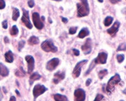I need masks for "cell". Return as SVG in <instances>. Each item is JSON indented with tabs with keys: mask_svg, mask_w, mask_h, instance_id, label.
Listing matches in <instances>:
<instances>
[{
	"mask_svg": "<svg viewBox=\"0 0 126 101\" xmlns=\"http://www.w3.org/2000/svg\"><path fill=\"white\" fill-rule=\"evenodd\" d=\"M89 6L87 0L81 1L77 4V15L78 17H83L89 13Z\"/></svg>",
	"mask_w": 126,
	"mask_h": 101,
	"instance_id": "1",
	"label": "cell"
},
{
	"mask_svg": "<svg viewBox=\"0 0 126 101\" xmlns=\"http://www.w3.org/2000/svg\"><path fill=\"white\" fill-rule=\"evenodd\" d=\"M121 81V78L119 74L114 75L108 81L107 88H106L107 91L108 93H111L112 91H113L115 88V86L118 85Z\"/></svg>",
	"mask_w": 126,
	"mask_h": 101,
	"instance_id": "2",
	"label": "cell"
},
{
	"mask_svg": "<svg viewBox=\"0 0 126 101\" xmlns=\"http://www.w3.org/2000/svg\"><path fill=\"white\" fill-rule=\"evenodd\" d=\"M41 47L46 52L55 53L58 50L57 47L55 46V45L51 40H44L41 44Z\"/></svg>",
	"mask_w": 126,
	"mask_h": 101,
	"instance_id": "3",
	"label": "cell"
},
{
	"mask_svg": "<svg viewBox=\"0 0 126 101\" xmlns=\"http://www.w3.org/2000/svg\"><path fill=\"white\" fill-rule=\"evenodd\" d=\"M47 89H48L45 86L41 85L38 84L34 86V88L33 89V94L34 99H36L38 97H39L41 94H44Z\"/></svg>",
	"mask_w": 126,
	"mask_h": 101,
	"instance_id": "4",
	"label": "cell"
},
{
	"mask_svg": "<svg viewBox=\"0 0 126 101\" xmlns=\"http://www.w3.org/2000/svg\"><path fill=\"white\" fill-rule=\"evenodd\" d=\"M87 60H84L79 61V62L78 63L76 64L75 68H74L73 71V77L74 78H76L79 77L80 74H81V68H82V67L85 64L87 63Z\"/></svg>",
	"mask_w": 126,
	"mask_h": 101,
	"instance_id": "5",
	"label": "cell"
},
{
	"mask_svg": "<svg viewBox=\"0 0 126 101\" xmlns=\"http://www.w3.org/2000/svg\"><path fill=\"white\" fill-rule=\"evenodd\" d=\"M32 18H33V22L34 26L38 29H43L44 27V24L41 22L39 17V14L38 12H34L32 14Z\"/></svg>",
	"mask_w": 126,
	"mask_h": 101,
	"instance_id": "6",
	"label": "cell"
},
{
	"mask_svg": "<svg viewBox=\"0 0 126 101\" xmlns=\"http://www.w3.org/2000/svg\"><path fill=\"white\" fill-rule=\"evenodd\" d=\"M74 98L75 101H84L86 99V92L81 88L76 89L74 93Z\"/></svg>",
	"mask_w": 126,
	"mask_h": 101,
	"instance_id": "7",
	"label": "cell"
},
{
	"mask_svg": "<svg viewBox=\"0 0 126 101\" xmlns=\"http://www.w3.org/2000/svg\"><path fill=\"white\" fill-rule=\"evenodd\" d=\"M60 63V60L57 58H54L49 60L46 64V69L49 71H52L55 70L59 66Z\"/></svg>",
	"mask_w": 126,
	"mask_h": 101,
	"instance_id": "8",
	"label": "cell"
},
{
	"mask_svg": "<svg viewBox=\"0 0 126 101\" xmlns=\"http://www.w3.org/2000/svg\"><path fill=\"white\" fill-rule=\"evenodd\" d=\"M23 11V15L22 17V21L26 27H27L29 29H32L33 28V25H32V23H31L30 20V17L29 14H28V11L27 10L23 9H22Z\"/></svg>",
	"mask_w": 126,
	"mask_h": 101,
	"instance_id": "9",
	"label": "cell"
},
{
	"mask_svg": "<svg viewBox=\"0 0 126 101\" xmlns=\"http://www.w3.org/2000/svg\"><path fill=\"white\" fill-rule=\"evenodd\" d=\"M107 58H108V54L104 52L99 53L97 56V57L94 60L95 64H104L107 63Z\"/></svg>",
	"mask_w": 126,
	"mask_h": 101,
	"instance_id": "10",
	"label": "cell"
},
{
	"mask_svg": "<svg viewBox=\"0 0 126 101\" xmlns=\"http://www.w3.org/2000/svg\"><path fill=\"white\" fill-rule=\"evenodd\" d=\"M81 49L85 55L91 53L92 51V40L90 38H88L85 42V44L81 46Z\"/></svg>",
	"mask_w": 126,
	"mask_h": 101,
	"instance_id": "11",
	"label": "cell"
},
{
	"mask_svg": "<svg viewBox=\"0 0 126 101\" xmlns=\"http://www.w3.org/2000/svg\"><path fill=\"white\" fill-rule=\"evenodd\" d=\"M25 60L28 64V73H32L34 68V58L31 55H27L25 56Z\"/></svg>",
	"mask_w": 126,
	"mask_h": 101,
	"instance_id": "12",
	"label": "cell"
},
{
	"mask_svg": "<svg viewBox=\"0 0 126 101\" xmlns=\"http://www.w3.org/2000/svg\"><path fill=\"white\" fill-rule=\"evenodd\" d=\"M119 26H120V23L118 22V21H116V22H114V23L112 26L111 28H110L107 30V33L109 34H110L111 36H114L117 32L118 31V30H119Z\"/></svg>",
	"mask_w": 126,
	"mask_h": 101,
	"instance_id": "13",
	"label": "cell"
},
{
	"mask_svg": "<svg viewBox=\"0 0 126 101\" xmlns=\"http://www.w3.org/2000/svg\"><path fill=\"white\" fill-rule=\"evenodd\" d=\"M54 78H53V82L55 84H58L60 81L63 80L65 77V72H57L54 74Z\"/></svg>",
	"mask_w": 126,
	"mask_h": 101,
	"instance_id": "14",
	"label": "cell"
},
{
	"mask_svg": "<svg viewBox=\"0 0 126 101\" xmlns=\"http://www.w3.org/2000/svg\"><path fill=\"white\" fill-rule=\"evenodd\" d=\"M9 74V69H7V67L3 64L0 63V75L2 77H5L8 76Z\"/></svg>",
	"mask_w": 126,
	"mask_h": 101,
	"instance_id": "15",
	"label": "cell"
},
{
	"mask_svg": "<svg viewBox=\"0 0 126 101\" xmlns=\"http://www.w3.org/2000/svg\"><path fill=\"white\" fill-rule=\"evenodd\" d=\"M4 56H5V60H6V62L9 63H11L13 62L14 61L13 53H12V52L11 51V50L7 51V52L5 53Z\"/></svg>",
	"mask_w": 126,
	"mask_h": 101,
	"instance_id": "16",
	"label": "cell"
},
{
	"mask_svg": "<svg viewBox=\"0 0 126 101\" xmlns=\"http://www.w3.org/2000/svg\"><path fill=\"white\" fill-rule=\"evenodd\" d=\"M41 78V76L39 74L37 73V72H34V73H33V74L31 75L30 77V80H29L30 84L32 85L34 81L38 80L40 79Z\"/></svg>",
	"mask_w": 126,
	"mask_h": 101,
	"instance_id": "17",
	"label": "cell"
},
{
	"mask_svg": "<svg viewBox=\"0 0 126 101\" xmlns=\"http://www.w3.org/2000/svg\"><path fill=\"white\" fill-rule=\"evenodd\" d=\"M89 29L87 28H84L79 33L78 38H81V39H83L85 37L87 36L89 34Z\"/></svg>",
	"mask_w": 126,
	"mask_h": 101,
	"instance_id": "18",
	"label": "cell"
},
{
	"mask_svg": "<svg viewBox=\"0 0 126 101\" xmlns=\"http://www.w3.org/2000/svg\"><path fill=\"white\" fill-rule=\"evenodd\" d=\"M28 44L31 45H36V44H39V40L37 37H36L35 36H32L30 38H29L28 41Z\"/></svg>",
	"mask_w": 126,
	"mask_h": 101,
	"instance_id": "19",
	"label": "cell"
},
{
	"mask_svg": "<svg viewBox=\"0 0 126 101\" xmlns=\"http://www.w3.org/2000/svg\"><path fill=\"white\" fill-rule=\"evenodd\" d=\"M54 100L55 101H68L66 96L60 94H56L54 96Z\"/></svg>",
	"mask_w": 126,
	"mask_h": 101,
	"instance_id": "20",
	"label": "cell"
},
{
	"mask_svg": "<svg viewBox=\"0 0 126 101\" xmlns=\"http://www.w3.org/2000/svg\"><path fill=\"white\" fill-rule=\"evenodd\" d=\"M12 9H13V12H12V18L14 21H17L20 16V12L18 9L16 7H13Z\"/></svg>",
	"mask_w": 126,
	"mask_h": 101,
	"instance_id": "21",
	"label": "cell"
},
{
	"mask_svg": "<svg viewBox=\"0 0 126 101\" xmlns=\"http://www.w3.org/2000/svg\"><path fill=\"white\" fill-rule=\"evenodd\" d=\"M16 76L19 77H23L25 76V72L24 70L23 69L22 67H20V69H17L16 72Z\"/></svg>",
	"mask_w": 126,
	"mask_h": 101,
	"instance_id": "22",
	"label": "cell"
},
{
	"mask_svg": "<svg viewBox=\"0 0 126 101\" xmlns=\"http://www.w3.org/2000/svg\"><path fill=\"white\" fill-rule=\"evenodd\" d=\"M108 70L107 69H103L102 70V71H100L98 74V76L99 77V78L100 80L103 79L107 75H108Z\"/></svg>",
	"mask_w": 126,
	"mask_h": 101,
	"instance_id": "23",
	"label": "cell"
},
{
	"mask_svg": "<svg viewBox=\"0 0 126 101\" xmlns=\"http://www.w3.org/2000/svg\"><path fill=\"white\" fill-rule=\"evenodd\" d=\"M113 21V17H110V16L107 17V18L105 19V21H104L105 26H110L112 23Z\"/></svg>",
	"mask_w": 126,
	"mask_h": 101,
	"instance_id": "24",
	"label": "cell"
},
{
	"mask_svg": "<svg viewBox=\"0 0 126 101\" xmlns=\"http://www.w3.org/2000/svg\"><path fill=\"white\" fill-rule=\"evenodd\" d=\"M18 33V29L17 28V26L14 25L11 28V31H10V33L12 36H16Z\"/></svg>",
	"mask_w": 126,
	"mask_h": 101,
	"instance_id": "25",
	"label": "cell"
},
{
	"mask_svg": "<svg viewBox=\"0 0 126 101\" xmlns=\"http://www.w3.org/2000/svg\"><path fill=\"white\" fill-rule=\"evenodd\" d=\"M95 63H94V61H92V63L91 64V65H90V66H89V69L87 70V71H86V73H85V74H84V76H86V75H89L90 74V72H91V71H92V70L93 69V68L94 67H95Z\"/></svg>",
	"mask_w": 126,
	"mask_h": 101,
	"instance_id": "26",
	"label": "cell"
},
{
	"mask_svg": "<svg viewBox=\"0 0 126 101\" xmlns=\"http://www.w3.org/2000/svg\"><path fill=\"white\" fill-rule=\"evenodd\" d=\"M126 50V43H123L121 44L118 47L117 51H125Z\"/></svg>",
	"mask_w": 126,
	"mask_h": 101,
	"instance_id": "27",
	"label": "cell"
},
{
	"mask_svg": "<svg viewBox=\"0 0 126 101\" xmlns=\"http://www.w3.org/2000/svg\"><path fill=\"white\" fill-rule=\"evenodd\" d=\"M117 60H118V63H121L124 61V55L123 54H121V55H118L116 56Z\"/></svg>",
	"mask_w": 126,
	"mask_h": 101,
	"instance_id": "28",
	"label": "cell"
},
{
	"mask_svg": "<svg viewBox=\"0 0 126 101\" xmlns=\"http://www.w3.org/2000/svg\"><path fill=\"white\" fill-rule=\"evenodd\" d=\"M78 29V27L77 26H72L69 29V33L70 34H75V33H76Z\"/></svg>",
	"mask_w": 126,
	"mask_h": 101,
	"instance_id": "29",
	"label": "cell"
},
{
	"mask_svg": "<svg viewBox=\"0 0 126 101\" xmlns=\"http://www.w3.org/2000/svg\"><path fill=\"white\" fill-rule=\"evenodd\" d=\"M25 44V40H21L18 42V51H21L22 49L24 47Z\"/></svg>",
	"mask_w": 126,
	"mask_h": 101,
	"instance_id": "30",
	"label": "cell"
},
{
	"mask_svg": "<svg viewBox=\"0 0 126 101\" xmlns=\"http://www.w3.org/2000/svg\"><path fill=\"white\" fill-rule=\"evenodd\" d=\"M103 98H104V96H103L102 94H98L97 95V96H96L94 101H102V100L103 99Z\"/></svg>",
	"mask_w": 126,
	"mask_h": 101,
	"instance_id": "31",
	"label": "cell"
},
{
	"mask_svg": "<svg viewBox=\"0 0 126 101\" xmlns=\"http://www.w3.org/2000/svg\"><path fill=\"white\" fill-rule=\"evenodd\" d=\"M6 7V2L4 0H0V9H3Z\"/></svg>",
	"mask_w": 126,
	"mask_h": 101,
	"instance_id": "32",
	"label": "cell"
},
{
	"mask_svg": "<svg viewBox=\"0 0 126 101\" xmlns=\"http://www.w3.org/2000/svg\"><path fill=\"white\" fill-rule=\"evenodd\" d=\"M28 6H29L30 8H32V7H34V0H28Z\"/></svg>",
	"mask_w": 126,
	"mask_h": 101,
	"instance_id": "33",
	"label": "cell"
},
{
	"mask_svg": "<svg viewBox=\"0 0 126 101\" xmlns=\"http://www.w3.org/2000/svg\"><path fill=\"white\" fill-rule=\"evenodd\" d=\"M2 27H3V28H4V29H7V26H8V24H7V20H5L4 21H3V22H2Z\"/></svg>",
	"mask_w": 126,
	"mask_h": 101,
	"instance_id": "34",
	"label": "cell"
},
{
	"mask_svg": "<svg viewBox=\"0 0 126 101\" xmlns=\"http://www.w3.org/2000/svg\"><path fill=\"white\" fill-rule=\"evenodd\" d=\"M73 53L75 56H79V55L80 52L78 50H77V49H73Z\"/></svg>",
	"mask_w": 126,
	"mask_h": 101,
	"instance_id": "35",
	"label": "cell"
},
{
	"mask_svg": "<svg viewBox=\"0 0 126 101\" xmlns=\"http://www.w3.org/2000/svg\"><path fill=\"white\" fill-rule=\"evenodd\" d=\"M91 83H92V80H91V78H89V79H87V80H86V85L87 86V87H89V86L91 85Z\"/></svg>",
	"mask_w": 126,
	"mask_h": 101,
	"instance_id": "36",
	"label": "cell"
},
{
	"mask_svg": "<svg viewBox=\"0 0 126 101\" xmlns=\"http://www.w3.org/2000/svg\"><path fill=\"white\" fill-rule=\"evenodd\" d=\"M110 1L112 4H117L118 3V2H121V0H110Z\"/></svg>",
	"mask_w": 126,
	"mask_h": 101,
	"instance_id": "37",
	"label": "cell"
},
{
	"mask_svg": "<svg viewBox=\"0 0 126 101\" xmlns=\"http://www.w3.org/2000/svg\"><path fill=\"white\" fill-rule=\"evenodd\" d=\"M62 21L63 23H66L68 22V19L66 18H64V17H62Z\"/></svg>",
	"mask_w": 126,
	"mask_h": 101,
	"instance_id": "38",
	"label": "cell"
},
{
	"mask_svg": "<svg viewBox=\"0 0 126 101\" xmlns=\"http://www.w3.org/2000/svg\"><path fill=\"white\" fill-rule=\"evenodd\" d=\"M4 40V42L6 43V44H7V43L9 42V39H8V38H7V37H5Z\"/></svg>",
	"mask_w": 126,
	"mask_h": 101,
	"instance_id": "39",
	"label": "cell"
},
{
	"mask_svg": "<svg viewBox=\"0 0 126 101\" xmlns=\"http://www.w3.org/2000/svg\"><path fill=\"white\" fill-rule=\"evenodd\" d=\"M9 101H16V98L14 96H11Z\"/></svg>",
	"mask_w": 126,
	"mask_h": 101,
	"instance_id": "40",
	"label": "cell"
},
{
	"mask_svg": "<svg viewBox=\"0 0 126 101\" xmlns=\"http://www.w3.org/2000/svg\"><path fill=\"white\" fill-rule=\"evenodd\" d=\"M2 93H1V89H0V101H2Z\"/></svg>",
	"mask_w": 126,
	"mask_h": 101,
	"instance_id": "41",
	"label": "cell"
},
{
	"mask_svg": "<svg viewBox=\"0 0 126 101\" xmlns=\"http://www.w3.org/2000/svg\"><path fill=\"white\" fill-rule=\"evenodd\" d=\"M16 94H17V95L18 96H20V94L19 91H18L17 90V89H16Z\"/></svg>",
	"mask_w": 126,
	"mask_h": 101,
	"instance_id": "42",
	"label": "cell"
},
{
	"mask_svg": "<svg viewBox=\"0 0 126 101\" xmlns=\"http://www.w3.org/2000/svg\"><path fill=\"white\" fill-rule=\"evenodd\" d=\"M3 89H4V93H7V91H6V89H5V88H4V87H3Z\"/></svg>",
	"mask_w": 126,
	"mask_h": 101,
	"instance_id": "43",
	"label": "cell"
},
{
	"mask_svg": "<svg viewBox=\"0 0 126 101\" xmlns=\"http://www.w3.org/2000/svg\"><path fill=\"white\" fill-rule=\"evenodd\" d=\"M100 2H103V0H98Z\"/></svg>",
	"mask_w": 126,
	"mask_h": 101,
	"instance_id": "44",
	"label": "cell"
},
{
	"mask_svg": "<svg viewBox=\"0 0 126 101\" xmlns=\"http://www.w3.org/2000/svg\"><path fill=\"white\" fill-rule=\"evenodd\" d=\"M54 1H62V0H54Z\"/></svg>",
	"mask_w": 126,
	"mask_h": 101,
	"instance_id": "45",
	"label": "cell"
},
{
	"mask_svg": "<svg viewBox=\"0 0 126 101\" xmlns=\"http://www.w3.org/2000/svg\"><path fill=\"white\" fill-rule=\"evenodd\" d=\"M81 1H85V0H81Z\"/></svg>",
	"mask_w": 126,
	"mask_h": 101,
	"instance_id": "46",
	"label": "cell"
},
{
	"mask_svg": "<svg viewBox=\"0 0 126 101\" xmlns=\"http://www.w3.org/2000/svg\"><path fill=\"white\" fill-rule=\"evenodd\" d=\"M124 101L123 100H122V101Z\"/></svg>",
	"mask_w": 126,
	"mask_h": 101,
	"instance_id": "47",
	"label": "cell"
}]
</instances>
